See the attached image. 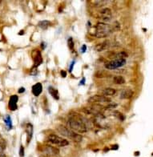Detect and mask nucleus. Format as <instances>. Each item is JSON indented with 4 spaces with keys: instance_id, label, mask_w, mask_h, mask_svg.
I'll use <instances>...</instances> for the list:
<instances>
[{
    "instance_id": "obj_18",
    "label": "nucleus",
    "mask_w": 153,
    "mask_h": 157,
    "mask_svg": "<svg viewBox=\"0 0 153 157\" xmlns=\"http://www.w3.org/2000/svg\"><path fill=\"white\" fill-rule=\"evenodd\" d=\"M113 82L115 84H118V85H120V84H125V80L123 76L121 75H117L113 78Z\"/></svg>"
},
{
    "instance_id": "obj_25",
    "label": "nucleus",
    "mask_w": 153,
    "mask_h": 157,
    "mask_svg": "<svg viewBox=\"0 0 153 157\" xmlns=\"http://www.w3.org/2000/svg\"><path fill=\"white\" fill-rule=\"evenodd\" d=\"M61 75H62V77H63V78H65V77L67 76V72H66L65 71H61Z\"/></svg>"
},
{
    "instance_id": "obj_31",
    "label": "nucleus",
    "mask_w": 153,
    "mask_h": 157,
    "mask_svg": "<svg viewBox=\"0 0 153 157\" xmlns=\"http://www.w3.org/2000/svg\"><path fill=\"white\" fill-rule=\"evenodd\" d=\"M39 157H50L49 156H47V155H45V156H41Z\"/></svg>"
},
{
    "instance_id": "obj_24",
    "label": "nucleus",
    "mask_w": 153,
    "mask_h": 157,
    "mask_svg": "<svg viewBox=\"0 0 153 157\" xmlns=\"http://www.w3.org/2000/svg\"><path fill=\"white\" fill-rule=\"evenodd\" d=\"M4 150H5V146H4V145H1V144H0V154L3 153Z\"/></svg>"
},
{
    "instance_id": "obj_11",
    "label": "nucleus",
    "mask_w": 153,
    "mask_h": 157,
    "mask_svg": "<svg viewBox=\"0 0 153 157\" xmlns=\"http://www.w3.org/2000/svg\"><path fill=\"white\" fill-rule=\"evenodd\" d=\"M43 91V86L40 83H37L32 87V93L35 96H39Z\"/></svg>"
},
{
    "instance_id": "obj_15",
    "label": "nucleus",
    "mask_w": 153,
    "mask_h": 157,
    "mask_svg": "<svg viewBox=\"0 0 153 157\" xmlns=\"http://www.w3.org/2000/svg\"><path fill=\"white\" fill-rule=\"evenodd\" d=\"M34 62H35V63H34L35 67L39 66L43 63V58H42V56H41V54L39 52H37V55L34 57Z\"/></svg>"
},
{
    "instance_id": "obj_12",
    "label": "nucleus",
    "mask_w": 153,
    "mask_h": 157,
    "mask_svg": "<svg viewBox=\"0 0 153 157\" xmlns=\"http://www.w3.org/2000/svg\"><path fill=\"white\" fill-rule=\"evenodd\" d=\"M101 94H102V95H103V96L109 97V96H113V95H116V91L114 88H107L101 91Z\"/></svg>"
},
{
    "instance_id": "obj_3",
    "label": "nucleus",
    "mask_w": 153,
    "mask_h": 157,
    "mask_svg": "<svg viewBox=\"0 0 153 157\" xmlns=\"http://www.w3.org/2000/svg\"><path fill=\"white\" fill-rule=\"evenodd\" d=\"M113 27L105 22H98L95 25V36L97 38H105L112 32Z\"/></svg>"
},
{
    "instance_id": "obj_9",
    "label": "nucleus",
    "mask_w": 153,
    "mask_h": 157,
    "mask_svg": "<svg viewBox=\"0 0 153 157\" xmlns=\"http://www.w3.org/2000/svg\"><path fill=\"white\" fill-rule=\"evenodd\" d=\"M133 95H134V91L130 88H126V89H124L123 91H121L120 94V99H131V97L133 96Z\"/></svg>"
},
{
    "instance_id": "obj_28",
    "label": "nucleus",
    "mask_w": 153,
    "mask_h": 157,
    "mask_svg": "<svg viewBox=\"0 0 153 157\" xmlns=\"http://www.w3.org/2000/svg\"><path fill=\"white\" fill-rule=\"evenodd\" d=\"M74 64H75V62H73L72 63V64H71V66L70 67V71H72V68H73V67H74Z\"/></svg>"
},
{
    "instance_id": "obj_16",
    "label": "nucleus",
    "mask_w": 153,
    "mask_h": 157,
    "mask_svg": "<svg viewBox=\"0 0 153 157\" xmlns=\"http://www.w3.org/2000/svg\"><path fill=\"white\" fill-rule=\"evenodd\" d=\"M49 92H50V94L52 95V97L54 98L56 100H58L59 99V95H58V91L57 89H55L53 87H49Z\"/></svg>"
},
{
    "instance_id": "obj_6",
    "label": "nucleus",
    "mask_w": 153,
    "mask_h": 157,
    "mask_svg": "<svg viewBox=\"0 0 153 157\" xmlns=\"http://www.w3.org/2000/svg\"><path fill=\"white\" fill-rule=\"evenodd\" d=\"M90 103H111L112 100L109 99V97H106L103 95H95L93 96L90 97L88 100Z\"/></svg>"
},
{
    "instance_id": "obj_23",
    "label": "nucleus",
    "mask_w": 153,
    "mask_h": 157,
    "mask_svg": "<svg viewBox=\"0 0 153 157\" xmlns=\"http://www.w3.org/2000/svg\"><path fill=\"white\" fill-rule=\"evenodd\" d=\"M19 155H20V156H22V157L24 156V148H23V147L22 146L20 147V150H19Z\"/></svg>"
},
{
    "instance_id": "obj_20",
    "label": "nucleus",
    "mask_w": 153,
    "mask_h": 157,
    "mask_svg": "<svg viewBox=\"0 0 153 157\" xmlns=\"http://www.w3.org/2000/svg\"><path fill=\"white\" fill-rule=\"evenodd\" d=\"M128 56V55L125 52H120L116 55V58H124Z\"/></svg>"
},
{
    "instance_id": "obj_19",
    "label": "nucleus",
    "mask_w": 153,
    "mask_h": 157,
    "mask_svg": "<svg viewBox=\"0 0 153 157\" xmlns=\"http://www.w3.org/2000/svg\"><path fill=\"white\" fill-rule=\"evenodd\" d=\"M113 116H116V118H118L120 121H124V119H125V117L124 116V115L122 113H120V112H119V111H113Z\"/></svg>"
},
{
    "instance_id": "obj_5",
    "label": "nucleus",
    "mask_w": 153,
    "mask_h": 157,
    "mask_svg": "<svg viewBox=\"0 0 153 157\" xmlns=\"http://www.w3.org/2000/svg\"><path fill=\"white\" fill-rule=\"evenodd\" d=\"M126 64V59L125 58H115L110 62H107L104 64L106 69L107 70H115L124 66Z\"/></svg>"
},
{
    "instance_id": "obj_29",
    "label": "nucleus",
    "mask_w": 153,
    "mask_h": 157,
    "mask_svg": "<svg viewBox=\"0 0 153 157\" xmlns=\"http://www.w3.org/2000/svg\"><path fill=\"white\" fill-rule=\"evenodd\" d=\"M84 81H85V79H84H84L82 80V81H81V82H82V83H81V84H84Z\"/></svg>"
},
{
    "instance_id": "obj_4",
    "label": "nucleus",
    "mask_w": 153,
    "mask_h": 157,
    "mask_svg": "<svg viewBox=\"0 0 153 157\" xmlns=\"http://www.w3.org/2000/svg\"><path fill=\"white\" fill-rule=\"evenodd\" d=\"M48 142L51 144H55L58 147H66L69 144V142L67 139L60 137L59 135L51 134L48 137Z\"/></svg>"
},
{
    "instance_id": "obj_32",
    "label": "nucleus",
    "mask_w": 153,
    "mask_h": 157,
    "mask_svg": "<svg viewBox=\"0 0 153 157\" xmlns=\"http://www.w3.org/2000/svg\"><path fill=\"white\" fill-rule=\"evenodd\" d=\"M0 137H1V135H0Z\"/></svg>"
},
{
    "instance_id": "obj_27",
    "label": "nucleus",
    "mask_w": 153,
    "mask_h": 157,
    "mask_svg": "<svg viewBox=\"0 0 153 157\" xmlns=\"http://www.w3.org/2000/svg\"><path fill=\"white\" fill-rule=\"evenodd\" d=\"M24 91H25L24 88H19V89H18V93H22V92H24Z\"/></svg>"
},
{
    "instance_id": "obj_10",
    "label": "nucleus",
    "mask_w": 153,
    "mask_h": 157,
    "mask_svg": "<svg viewBox=\"0 0 153 157\" xmlns=\"http://www.w3.org/2000/svg\"><path fill=\"white\" fill-rule=\"evenodd\" d=\"M18 96L17 95H12L10 98L9 103H8V107L11 111H15L18 107L17 103H18Z\"/></svg>"
},
{
    "instance_id": "obj_8",
    "label": "nucleus",
    "mask_w": 153,
    "mask_h": 157,
    "mask_svg": "<svg viewBox=\"0 0 153 157\" xmlns=\"http://www.w3.org/2000/svg\"><path fill=\"white\" fill-rule=\"evenodd\" d=\"M44 152H45V155L47 156H56L59 153V150L57 147L51 146V145H45L44 147Z\"/></svg>"
},
{
    "instance_id": "obj_30",
    "label": "nucleus",
    "mask_w": 153,
    "mask_h": 157,
    "mask_svg": "<svg viewBox=\"0 0 153 157\" xmlns=\"http://www.w3.org/2000/svg\"><path fill=\"white\" fill-rule=\"evenodd\" d=\"M0 157H6V156L3 154H0Z\"/></svg>"
},
{
    "instance_id": "obj_21",
    "label": "nucleus",
    "mask_w": 153,
    "mask_h": 157,
    "mask_svg": "<svg viewBox=\"0 0 153 157\" xmlns=\"http://www.w3.org/2000/svg\"><path fill=\"white\" fill-rule=\"evenodd\" d=\"M5 123H6V124L7 125L9 128H11V117L9 116H7L6 117V119H5Z\"/></svg>"
},
{
    "instance_id": "obj_17",
    "label": "nucleus",
    "mask_w": 153,
    "mask_h": 157,
    "mask_svg": "<svg viewBox=\"0 0 153 157\" xmlns=\"http://www.w3.org/2000/svg\"><path fill=\"white\" fill-rule=\"evenodd\" d=\"M51 25V22L50 21H48V20H43V21H40V22H39V24L38 26L40 27L41 29L43 30H46L48 29V27Z\"/></svg>"
},
{
    "instance_id": "obj_7",
    "label": "nucleus",
    "mask_w": 153,
    "mask_h": 157,
    "mask_svg": "<svg viewBox=\"0 0 153 157\" xmlns=\"http://www.w3.org/2000/svg\"><path fill=\"white\" fill-rule=\"evenodd\" d=\"M99 18L104 22H109L112 20V13L111 9L107 7L103 8L101 11H99Z\"/></svg>"
},
{
    "instance_id": "obj_14",
    "label": "nucleus",
    "mask_w": 153,
    "mask_h": 157,
    "mask_svg": "<svg viewBox=\"0 0 153 157\" xmlns=\"http://www.w3.org/2000/svg\"><path fill=\"white\" fill-rule=\"evenodd\" d=\"M108 43H109V41H104L103 43H100L97 44L95 47V50L97 52H100V51H103V50H105L106 48H107L108 46Z\"/></svg>"
},
{
    "instance_id": "obj_1",
    "label": "nucleus",
    "mask_w": 153,
    "mask_h": 157,
    "mask_svg": "<svg viewBox=\"0 0 153 157\" xmlns=\"http://www.w3.org/2000/svg\"><path fill=\"white\" fill-rule=\"evenodd\" d=\"M67 128L77 133H84L88 131V126L84 120V118L81 116L71 118L67 121Z\"/></svg>"
},
{
    "instance_id": "obj_13",
    "label": "nucleus",
    "mask_w": 153,
    "mask_h": 157,
    "mask_svg": "<svg viewBox=\"0 0 153 157\" xmlns=\"http://www.w3.org/2000/svg\"><path fill=\"white\" fill-rule=\"evenodd\" d=\"M26 132H27V143H29L31 139H32L33 136V126L32 124H27L26 127Z\"/></svg>"
},
{
    "instance_id": "obj_26",
    "label": "nucleus",
    "mask_w": 153,
    "mask_h": 157,
    "mask_svg": "<svg viewBox=\"0 0 153 157\" xmlns=\"http://www.w3.org/2000/svg\"><path fill=\"white\" fill-rule=\"evenodd\" d=\"M86 49H87V46H86V45H84V46L82 47V52L84 53V52L86 51Z\"/></svg>"
},
{
    "instance_id": "obj_2",
    "label": "nucleus",
    "mask_w": 153,
    "mask_h": 157,
    "mask_svg": "<svg viewBox=\"0 0 153 157\" xmlns=\"http://www.w3.org/2000/svg\"><path fill=\"white\" fill-rule=\"evenodd\" d=\"M57 130L61 135L72 139L73 141H75V142H81L82 139H83V136L80 134L73 132L72 130H71V129H69L67 127H65V126L58 125L57 127Z\"/></svg>"
},
{
    "instance_id": "obj_22",
    "label": "nucleus",
    "mask_w": 153,
    "mask_h": 157,
    "mask_svg": "<svg viewBox=\"0 0 153 157\" xmlns=\"http://www.w3.org/2000/svg\"><path fill=\"white\" fill-rule=\"evenodd\" d=\"M68 45H69L70 49H73L74 48V43H73V40L71 38L68 39Z\"/></svg>"
}]
</instances>
